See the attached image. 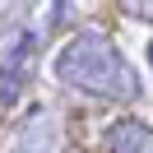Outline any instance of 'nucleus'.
I'll use <instances>...</instances> for the list:
<instances>
[{
  "mask_svg": "<svg viewBox=\"0 0 153 153\" xmlns=\"http://www.w3.org/2000/svg\"><path fill=\"white\" fill-rule=\"evenodd\" d=\"M51 70H56V79L65 88H79V93L102 97V102H134V97H139V74H134V65L121 56V47H116L107 33H93V28L74 33V37L56 51Z\"/></svg>",
  "mask_w": 153,
  "mask_h": 153,
  "instance_id": "1",
  "label": "nucleus"
},
{
  "mask_svg": "<svg viewBox=\"0 0 153 153\" xmlns=\"http://www.w3.org/2000/svg\"><path fill=\"white\" fill-rule=\"evenodd\" d=\"M107 153H153V130L134 116L107 125Z\"/></svg>",
  "mask_w": 153,
  "mask_h": 153,
  "instance_id": "2",
  "label": "nucleus"
},
{
  "mask_svg": "<svg viewBox=\"0 0 153 153\" xmlns=\"http://www.w3.org/2000/svg\"><path fill=\"white\" fill-rule=\"evenodd\" d=\"M121 10L139 23H153V0H121Z\"/></svg>",
  "mask_w": 153,
  "mask_h": 153,
  "instance_id": "3",
  "label": "nucleus"
},
{
  "mask_svg": "<svg viewBox=\"0 0 153 153\" xmlns=\"http://www.w3.org/2000/svg\"><path fill=\"white\" fill-rule=\"evenodd\" d=\"M149 70H153V37H149Z\"/></svg>",
  "mask_w": 153,
  "mask_h": 153,
  "instance_id": "4",
  "label": "nucleus"
}]
</instances>
